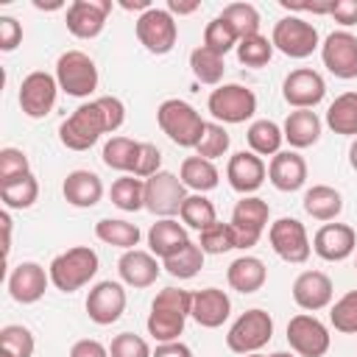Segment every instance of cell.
<instances>
[{
    "mask_svg": "<svg viewBox=\"0 0 357 357\" xmlns=\"http://www.w3.org/2000/svg\"><path fill=\"white\" fill-rule=\"evenodd\" d=\"M231 312V301L220 287H204L192 293V321L204 329H218Z\"/></svg>",
    "mask_w": 357,
    "mask_h": 357,
    "instance_id": "d4e9b609",
    "label": "cell"
},
{
    "mask_svg": "<svg viewBox=\"0 0 357 357\" xmlns=\"http://www.w3.org/2000/svg\"><path fill=\"white\" fill-rule=\"evenodd\" d=\"M349 165H351V170H357V137H354V142L349 148Z\"/></svg>",
    "mask_w": 357,
    "mask_h": 357,
    "instance_id": "91938a15",
    "label": "cell"
},
{
    "mask_svg": "<svg viewBox=\"0 0 357 357\" xmlns=\"http://www.w3.org/2000/svg\"><path fill=\"white\" fill-rule=\"evenodd\" d=\"M117 273H120L123 284L142 290V287H151L159 279L162 265L151 251L131 248V251H123V257L117 259Z\"/></svg>",
    "mask_w": 357,
    "mask_h": 357,
    "instance_id": "603a6c76",
    "label": "cell"
},
{
    "mask_svg": "<svg viewBox=\"0 0 357 357\" xmlns=\"http://www.w3.org/2000/svg\"><path fill=\"white\" fill-rule=\"evenodd\" d=\"M0 198L8 209H28L39 198V181L33 178V173L14 178V181H6V184H0Z\"/></svg>",
    "mask_w": 357,
    "mask_h": 357,
    "instance_id": "f35d334b",
    "label": "cell"
},
{
    "mask_svg": "<svg viewBox=\"0 0 357 357\" xmlns=\"http://www.w3.org/2000/svg\"><path fill=\"white\" fill-rule=\"evenodd\" d=\"M271 42H273V50L284 53L287 59H307L312 56L321 42H318V31L312 22L301 20V17H282L276 25H273V33H271Z\"/></svg>",
    "mask_w": 357,
    "mask_h": 357,
    "instance_id": "9c48e42d",
    "label": "cell"
},
{
    "mask_svg": "<svg viewBox=\"0 0 357 357\" xmlns=\"http://www.w3.org/2000/svg\"><path fill=\"white\" fill-rule=\"evenodd\" d=\"M329 17H335V22L340 25H357V0H332Z\"/></svg>",
    "mask_w": 357,
    "mask_h": 357,
    "instance_id": "f5cc1de1",
    "label": "cell"
},
{
    "mask_svg": "<svg viewBox=\"0 0 357 357\" xmlns=\"http://www.w3.org/2000/svg\"><path fill=\"white\" fill-rule=\"evenodd\" d=\"M329 324L343 332V335H357V290L343 293L332 310H329Z\"/></svg>",
    "mask_w": 357,
    "mask_h": 357,
    "instance_id": "f6af8a7d",
    "label": "cell"
},
{
    "mask_svg": "<svg viewBox=\"0 0 357 357\" xmlns=\"http://www.w3.org/2000/svg\"><path fill=\"white\" fill-rule=\"evenodd\" d=\"M0 349H3L0 357H33L36 340H33L28 326L8 324V326L0 329Z\"/></svg>",
    "mask_w": 357,
    "mask_h": 357,
    "instance_id": "60d3db41",
    "label": "cell"
},
{
    "mask_svg": "<svg viewBox=\"0 0 357 357\" xmlns=\"http://www.w3.org/2000/svg\"><path fill=\"white\" fill-rule=\"evenodd\" d=\"M156 123H159L162 134H167V139L181 145V148H195L201 142V134L206 126L201 120L198 109L190 106L187 100H178V98H167L159 103Z\"/></svg>",
    "mask_w": 357,
    "mask_h": 357,
    "instance_id": "277c9868",
    "label": "cell"
},
{
    "mask_svg": "<svg viewBox=\"0 0 357 357\" xmlns=\"http://www.w3.org/2000/svg\"><path fill=\"white\" fill-rule=\"evenodd\" d=\"M59 89L73 98H89L98 89V67L84 50H67L56 61Z\"/></svg>",
    "mask_w": 357,
    "mask_h": 357,
    "instance_id": "8992f818",
    "label": "cell"
},
{
    "mask_svg": "<svg viewBox=\"0 0 357 357\" xmlns=\"http://www.w3.org/2000/svg\"><path fill=\"white\" fill-rule=\"evenodd\" d=\"M190 312H192V293L190 290H181V287L159 290L156 298L151 301V312H148V321H145L148 335L156 343L178 340Z\"/></svg>",
    "mask_w": 357,
    "mask_h": 357,
    "instance_id": "7a4b0ae2",
    "label": "cell"
},
{
    "mask_svg": "<svg viewBox=\"0 0 357 357\" xmlns=\"http://www.w3.org/2000/svg\"><path fill=\"white\" fill-rule=\"evenodd\" d=\"M265 279H268L265 262H262L259 257H251V254L237 257V259L229 265V271H226V282H229V287L237 290V293H257V290H262Z\"/></svg>",
    "mask_w": 357,
    "mask_h": 357,
    "instance_id": "f1b7e54d",
    "label": "cell"
},
{
    "mask_svg": "<svg viewBox=\"0 0 357 357\" xmlns=\"http://www.w3.org/2000/svg\"><path fill=\"white\" fill-rule=\"evenodd\" d=\"M126 312V290L120 282H98L89 296H86V315L92 324L98 326H109L114 321H120V315Z\"/></svg>",
    "mask_w": 357,
    "mask_h": 357,
    "instance_id": "2e32d148",
    "label": "cell"
},
{
    "mask_svg": "<svg viewBox=\"0 0 357 357\" xmlns=\"http://www.w3.org/2000/svg\"><path fill=\"white\" fill-rule=\"evenodd\" d=\"M268 181L282 192H296L307 181V162L298 151H279L271 156L268 165Z\"/></svg>",
    "mask_w": 357,
    "mask_h": 357,
    "instance_id": "cb8c5ba5",
    "label": "cell"
},
{
    "mask_svg": "<svg viewBox=\"0 0 357 357\" xmlns=\"http://www.w3.org/2000/svg\"><path fill=\"white\" fill-rule=\"evenodd\" d=\"M268 357H298V354H293V351H273V354H268Z\"/></svg>",
    "mask_w": 357,
    "mask_h": 357,
    "instance_id": "94428289",
    "label": "cell"
},
{
    "mask_svg": "<svg viewBox=\"0 0 357 357\" xmlns=\"http://www.w3.org/2000/svg\"><path fill=\"white\" fill-rule=\"evenodd\" d=\"M112 11V0H75L67 6V31L75 36V39H95L103 25H106V17Z\"/></svg>",
    "mask_w": 357,
    "mask_h": 357,
    "instance_id": "e0dca14e",
    "label": "cell"
},
{
    "mask_svg": "<svg viewBox=\"0 0 357 357\" xmlns=\"http://www.w3.org/2000/svg\"><path fill=\"white\" fill-rule=\"evenodd\" d=\"M268 240H271V248L276 251L279 259L290 262V265H301L310 259V251H312V243L307 237V229L301 220L296 218H279L271 223L268 229Z\"/></svg>",
    "mask_w": 357,
    "mask_h": 357,
    "instance_id": "7c38bea8",
    "label": "cell"
},
{
    "mask_svg": "<svg viewBox=\"0 0 357 357\" xmlns=\"http://www.w3.org/2000/svg\"><path fill=\"white\" fill-rule=\"evenodd\" d=\"M56 95H59L56 75H50L45 70H33L20 84V109L31 120L47 117L53 112V106H56Z\"/></svg>",
    "mask_w": 357,
    "mask_h": 357,
    "instance_id": "5bb4252c",
    "label": "cell"
},
{
    "mask_svg": "<svg viewBox=\"0 0 357 357\" xmlns=\"http://www.w3.org/2000/svg\"><path fill=\"white\" fill-rule=\"evenodd\" d=\"M284 139L290 142V148L301 151V148H312L321 139V117L312 109H296L287 114L284 126H282Z\"/></svg>",
    "mask_w": 357,
    "mask_h": 357,
    "instance_id": "83f0119b",
    "label": "cell"
},
{
    "mask_svg": "<svg viewBox=\"0 0 357 357\" xmlns=\"http://www.w3.org/2000/svg\"><path fill=\"white\" fill-rule=\"evenodd\" d=\"M61 192H64V201L70 206L89 209L103 198V181L92 170H73V173H67L64 184H61Z\"/></svg>",
    "mask_w": 357,
    "mask_h": 357,
    "instance_id": "484cf974",
    "label": "cell"
},
{
    "mask_svg": "<svg viewBox=\"0 0 357 357\" xmlns=\"http://www.w3.org/2000/svg\"><path fill=\"white\" fill-rule=\"evenodd\" d=\"M28 173H31V162H28L25 151H20V148H3L0 151V184L22 178Z\"/></svg>",
    "mask_w": 357,
    "mask_h": 357,
    "instance_id": "c3c4849f",
    "label": "cell"
},
{
    "mask_svg": "<svg viewBox=\"0 0 357 357\" xmlns=\"http://www.w3.org/2000/svg\"><path fill=\"white\" fill-rule=\"evenodd\" d=\"M324 95H326V81L321 78V73L310 67L293 70L282 84V98L293 109H315L324 100Z\"/></svg>",
    "mask_w": 357,
    "mask_h": 357,
    "instance_id": "ac0fdd59",
    "label": "cell"
},
{
    "mask_svg": "<svg viewBox=\"0 0 357 357\" xmlns=\"http://www.w3.org/2000/svg\"><path fill=\"white\" fill-rule=\"evenodd\" d=\"M190 70L192 75L201 81V84H209V86H220L223 81V73H226V64H223V56H218L215 50L209 47H195L190 53Z\"/></svg>",
    "mask_w": 357,
    "mask_h": 357,
    "instance_id": "e575fe53",
    "label": "cell"
},
{
    "mask_svg": "<svg viewBox=\"0 0 357 357\" xmlns=\"http://www.w3.org/2000/svg\"><path fill=\"white\" fill-rule=\"evenodd\" d=\"M134 31H137L139 45L156 56L170 53L176 47V39H178V25H176L173 14L167 8H156V6L137 17Z\"/></svg>",
    "mask_w": 357,
    "mask_h": 357,
    "instance_id": "ba28073f",
    "label": "cell"
},
{
    "mask_svg": "<svg viewBox=\"0 0 357 357\" xmlns=\"http://www.w3.org/2000/svg\"><path fill=\"white\" fill-rule=\"evenodd\" d=\"M287 343H290L293 354H298V357H324L329 351L332 335H329L326 324H321L315 315L298 312L287 324Z\"/></svg>",
    "mask_w": 357,
    "mask_h": 357,
    "instance_id": "4fadbf2b",
    "label": "cell"
},
{
    "mask_svg": "<svg viewBox=\"0 0 357 357\" xmlns=\"http://www.w3.org/2000/svg\"><path fill=\"white\" fill-rule=\"evenodd\" d=\"M0 223H3V251H6V257H8V251H11V215L8 212H3L0 215Z\"/></svg>",
    "mask_w": 357,
    "mask_h": 357,
    "instance_id": "6f0895ef",
    "label": "cell"
},
{
    "mask_svg": "<svg viewBox=\"0 0 357 357\" xmlns=\"http://www.w3.org/2000/svg\"><path fill=\"white\" fill-rule=\"evenodd\" d=\"M206 109L218 123H245L257 112V95L243 84H220L209 92Z\"/></svg>",
    "mask_w": 357,
    "mask_h": 357,
    "instance_id": "52a82bcc",
    "label": "cell"
},
{
    "mask_svg": "<svg viewBox=\"0 0 357 357\" xmlns=\"http://www.w3.org/2000/svg\"><path fill=\"white\" fill-rule=\"evenodd\" d=\"M112 204L123 212H137V209H145V181L137 178V176H120L112 190Z\"/></svg>",
    "mask_w": 357,
    "mask_h": 357,
    "instance_id": "d590c367",
    "label": "cell"
},
{
    "mask_svg": "<svg viewBox=\"0 0 357 357\" xmlns=\"http://www.w3.org/2000/svg\"><path fill=\"white\" fill-rule=\"evenodd\" d=\"M198 8H201V3H198V0H190V3H181V0H167V11H170V14H178V17L192 14V11H198Z\"/></svg>",
    "mask_w": 357,
    "mask_h": 357,
    "instance_id": "9f6ffc18",
    "label": "cell"
},
{
    "mask_svg": "<svg viewBox=\"0 0 357 357\" xmlns=\"http://www.w3.org/2000/svg\"><path fill=\"white\" fill-rule=\"evenodd\" d=\"M190 243L184 223L173 220V218H159L151 229H148V248L156 259H167L176 251H181Z\"/></svg>",
    "mask_w": 357,
    "mask_h": 357,
    "instance_id": "4316f807",
    "label": "cell"
},
{
    "mask_svg": "<svg viewBox=\"0 0 357 357\" xmlns=\"http://www.w3.org/2000/svg\"><path fill=\"white\" fill-rule=\"evenodd\" d=\"M198 245H201V251H204V254H226V251L237 248V245H234L231 223H220V220H218V223H212L209 229H204V231H201Z\"/></svg>",
    "mask_w": 357,
    "mask_h": 357,
    "instance_id": "7dc6e473",
    "label": "cell"
},
{
    "mask_svg": "<svg viewBox=\"0 0 357 357\" xmlns=\"http://www.w3.org/2000/svg\"><path fill=\"white\" fill-rule=\"evenodd\" d=\"M273 337V318L254 307V310H245L226 332V346L234 351V354H257L262 346H268V340Z\"/></svg>",
    "mask_w": 357,
    "mask_h": 357,
    "instance_id": "5b68a950",
    "label": "cell"
},
{
    "mask_svg": "<svg viewBox=\"0 0 357 357\" xmlns=\"http://www.w3.org/2000/svg\"><path fill=\"white\" fill-rule=\"evenodd\" d=\"M137 151H139V142H134L131 137H112L103 145V165L131 176L134 162H137Z\"/></svg>",
    "mask_w": 357,
    "mask_h": 357,
    "instance_id": "74e56055",
    "label": "cell"
},
{
    "mask_svg": "<svg viewBox=\"0 0 357 357\" xmlns=\"http://www.w3.org/2000/svg\"><path fill=\"white\" fill-rule=\"evenodd\" d=\"M268 176V167L262 162V156L251 153V151H237L229 156V165H226V178L231 184L234 192L240 195H251L262 187Z\"/></svg>",
    "mask_w": 357,
    "mask_h": 357,
    "instance_id": "ffe728a7",
    "label": "cell"
},
{
    "mask_svg": "<svg viewBox=\"0 0 357 357\" xmlns=\"http://www.w3.org/2000/svg\"><path fill=\"white\" fill-rule=\"evenodd\" d=\"M126 123V106L114 95L95 98L89 103H81L61 126L59 139L70 151H89L100 134H114Z\"/></svg>",
    "mask_w": 357,
    "mask_h": 357,
    "instance_id": "6da1fadb",
    "label": "cell"
},
{
    "mask_svg": "<svg viewBox=\"0 0 357 357\" xmlns=\"http://www.w3.org/2000/svg\"><path fill=\"white\" fill-rule=\"evenodd\" d=\"M220 17L234 28V33L240 39H248V36L259 33V11L251 3H229L220 11Z\"/></svg>",
    "mask_w": 357,
    "mask_h": 357,
    "instance_id": "b9f144b4",
    "label": "cell"
},
{
    "mask_svg": "<svg viewBox=\"0 0 357 357\" xmlns=\"http://www.w3.org/2000/svg\"><path fill=\"white\" fill-rule=\"evenodd\" d=\"M229 131L220 126V123H206L204 126V134H201V142L195 145V156H204V159H220L226 151H229Z\"/></svg>",
    "mask_w": 357,
    "mask_h": 357,
    "instance_id": "bcb514c9",
    "label": "cell"
},
{
    "mask_svg": "<svg viewBox=\"0 0 357 357\" xmlns=\"http://www.w3.org/2000/svg\"><path fill=\"white\" fill-rule=\"evenodd\" d=\"M50 273L39 262H20L8 273V293L17 304H36L47 290Z\"/></svg>",
    "mask_w": 357,
    "mask_h": 357,
    "instance_id": "44dd1931",
    "label": "cell"
},
{
    "mask_svg": "<svg viewBox=\"0 0 357 357\" xmlns=\"http://www.w3.org/2000/svg\"><path fill=\"white\" fill-rule=\"evenodd\" d=\"M22 42V25L14 17H0V50L11 53Z\"/></svg>",
    "mask_w": 357,
    "mask_h": 357,
    "instance_id": "816d5d0a",
    "label": "cell"
},
{
    "mask_svg": "<svg viewBox=\"0 0 357 357\" xmlns=\"http://www.w3.org/2000/svg\"><path fill=\"white\" fill-rule=\"evenodd\" d=\"M159 167H162V151L153 142H139V151H137V162H134L131 176L151 178V176L159 173Z\"/></svg>",
    "mask_w": 357,
    "mask_h": 357,
    "instance_id": "f907efd6",
    "label": "cell"
},
{
    "mask_svg": "<svg viewBox=\"0 0 357 357\" xmlns=\"http://www.w3.org/2000/svg\"><path fill=\"white\" fill-rule=\"evenodd\" d=\"M321 61L335 78H357V36L349 31H332L321 45Z\"/></svg>",
    "mask_w": 357,
    "mask_h": 357,
    "instance_id": "9a60e30c",
    "label": "cell"
},
{
    "mask_svg": "<svg viewBox=\"0 0 357 357\" xmlns=\"http://www.w3.org/2000/svg\"><path fill=\"white\" fill-rule=\"evenodd\" d=\"M332 296H335V287L324 271H304L293 282V301L307 312H318L329 307Z\"/></svg>",
    "mask_w": 357,
    "mask_h": 357,
    "instance_id": "7402d4cb",
    "label": "cell"
},
{
    "mask_svg": "<svg viewBox=\"0 0 357 357\" xmlns=\"http://www.w3.org/2000/svg\"><path fill=\"white\" fill-rule=\"evenodd\" d=\"M178 218H181V223H184V226L195 229L198 234H201L204 229H209L212 223H218V215H215V204H212L206 195H201V192H192V195H187V201L181 204V212H178Z\"/></svg>",
    "mask_w": 357,
    "mask_h": 357,
    "instance_id": "8d00e7d4",
    "label": "cell"
},
{
    "mask_svg": "<svg viewBox=\"0 0 357 357\" xmlns=\"http://www.w3.org/2000/svg\"><path fill=\"white\" fill-rule=\"evenodd\" d=\"M326 126L335 134L357 137V92L337 95L326 109Z\"/></svg>",
    "mask_w": 357,
    "mask_h": 357,
    "instance_id": "d6a6232c",
    "label": "cell"
},
{
    "mask_svg": "<svg viewBox=\"0 0 357 357\" xmlns=\"http://www.w3.org/2000/svg\"><path fill=\"white\" fill-rule=\"evenodd\" d=\"M178 178H181V184H184L187 190H195V192L204 195V192H209V190L218 187L220 173H218L215 162H209V159H204V156H187V159L181 162Z\"/></svg>",
    "mask_w": 357,
    "mask_h": 357,
    "instance_id": "4dcf8cb0",
    "label": "cell"
},
{
    "mask_svg": "<svg viewBox=\"0 0 357 357\" xmlns=\"http://www.w3.org/2000/svg\"><path fill=\"white\" fill-rule=\"evenodd\" d=\"M153 357H192V349L181 340H170V343H156Z\"/></svg>",
    "mask_w": 357,
    "mask_h": 357,
    "instance_id": "11a10c76",
    "label": "cell"
},
{
    "mask_svg": "<svg viewBox=\"0 0 357 357\" xmlns=\"http://www.w3.org/2000/svg\"><path fill=\"white\" fill-rule=\"evenodd\" d=\"M243 357H265V354H259V351H257V354H243Z\"/></svg>",
    "mask_w": 357,
    "mask_h": 357,
    "instance_id": "6125c7cd",
    "label": "cell"
},
{
    "mask_svg": "<svg viewBox=\"0 0 357 357\" xmlns=\"http://www.w3.org/2000/svg\"><path fill=\"white\" fill-rule=\"evenodd\" d=\"M98 265H100V259L89 245H73V248L61 251L59 257H53V262L47 268L50 284L61 293H75L95 279Z\"/></svg>",
    "mask_w": 357,
    "mask_h": 357,
    "instance_id": "3957f363",
    "label": "cell"
},
{
    "mask_svg": "<svg viewBox=\"0 0 357 357\" xmlns=\"http://www.w3.org/2000/svg\"><path fill=\"white\" fill-rule=\"evenodd\" d=\"M95 237L106 245H114V248H123V251H131L137 248L139 243V229L137 223H128L123 218H103L95 223Z\"/></svg>",
    "mask_w": 357,
    "mask_h": 357,
    "instance_id": "1f68e13d",
    "label": "cell"
},
{
    "mask_svg": "<svg viewBox=\"0 0 357 357\" xmlns=\"http://www.w3.org/2000/svg\"><path fill=\"white\" fill-rule=\"evenodd\" d=\"M271 56H273V42L268 36H262V33L237 42V59L245 67H254V70L257 67H265L271 61Z\"/></svg>",
    "mask_w": 357,
    "mask_h": 357,
    "instance_id": "ee69618b",
    "label": "cell"
},
{
    "mask_svg": "<svg viewBox=\"0 0 357 357\" xmlns=\"http://www.w3.org/2000/svg\"><path fill=\"white\" fill-rule=\"evenodd\" d=\"M237 42H240V36L234 33V28L220 14L206 22V28H204V47L215 50L218 56H226L231 47H237Z\"/></svg>",
    "mask_w": 357,
    "mask_h": 357,
    "instance_id": "7bdbcfd3",
    "label": "cell"
},
{
    "mask_svg": "<svg viewBox=\"0 0 357 357\" xmlns=\"http://www.w3.org/2000/svg\"><path fill=\"white\" fill-rule=\"evenodd\" d=\"M304 212L310 215V218H315V220H324V223H329V220H335L337 215H340V209H343V195L335 190V187H329V184H315V187H310L307 192H304Z\"/></svg>",
    "mask_w": 357,
    "mask_h": 357,
    "instance_id": "f546056e",
    "label": "cell"
},
{
    "mask_svg": "<svg viewBox=\"0 0 357 357\" xmlns=\"http://www.w3.org/2000/svg\"><path fill=\"white\" fill-rule=\"evenodd\" d=\"M162 268L173 276V279H192L201 268H204V251L198 243H187L181 251H176L173 257L162 259Z\"/></svg>",
    "mask_w": 357,
    "mask_h": 357,
    "instance_id": "ab89813d",
    "label": "cell"
},
{
    "mask_svg": "<svg viewBox=\"0 0 357 357\" xmlns=\"http://www.w3.org/2000/svg\"><path fill=\"white\" fill-rule=\"evenodd\" d=\"M268 218H271V209L262 198L257 195H243V201L234 204L231 209V231H234V245L237 248H254L268 226Z\"/></svg>",
    "mask_w": 357,
    "mask_h": 357,
    "instance_id": "30bf717a",
    "label": "cell"
},
{
    "mask_svg": "<svg viewBox=\"0 0 357 357\" xmlns=\"http://www.w3.org/2000/svg\"><path fill=\"white\" fill-rule=\"evenodd\" d=\"M245 139H248L251 153H257V156H276L282 142H284V134H282V128L273 120H254L248 126V131H245Z\"/></svg>",
    "mask_w": 357,
    "mask_h": 357,
    "instance_id": "836d02e7",
    "label": "cell"
},
{
    "mask_svg": "<svg viewBox=\"0 0 357 357\" xmlns=\"http://www.w3.org/2000/svg\"><path fill=\"white\" fill-rule=\"evenodd\" d=\"M109 357H153V351L145 337L134 332H120L109 346Z\"/></svg>",
    "mask_w": 357,
    "mask_h": 357,
    "instance_id": "681fc988",
    "label": "cell"
},
{
    "mask_svg": "<svg viewBox=\"0 0 357 357\" xmlns=\"http://www.w3.org/2000/svg\"><path fill=\"white\" fill-rule=\"evenodd\" d=\"M120 6H123L126 11H134V8L148 11V8H153V6H151V0H120Z\"/></svg>",
    "mask_w": 357,
    "mask_h": 357,
    "instance_id": "680465c9",
    "label": "cell"
},
{
    "mask_svg": "<svg viewBox=\"0 0 357 357\" xmlns=\"http://www.w3.org/2000/svg\"><path fill=\"white\" fill-rule=\"evenodd\" d=\"M357 248V231L349 223H324L312 237V251L326 262H343Z\"/></svg>",
    "mask_w": 357,
    "mask_h": 357,
    "instance_id": "d6986e66",
    "label": "cell"
},
{
    "mask_svg": "<svg viewBox=\"0 0 357 357\" xmlns=\"http://www.w3.org/2000/svg\"><path fill=\"white\" fill-rule=\"evenodd\" d=\"M70 357H109V349H106L100 340L84 337V340H75V343H73Z\"/></svg>",
    "mask_w": 357,
    "mask_h": 357,
    "instance_id": "db71d44e",
    "label": "cell"
},
{
    "mask_svg": "<svg viewBox=\"0 0 357 357\" xmlns=\"http://www.w3.org/2000/svg\"><path fill=\"white\" fill-rule=\"evenodd\" d=\"M187 201V187L181 178L170 170H159L156 176L145 178V209L159 218H173L181 212V204Z\"/></svg>",
    "mask_w": 357,
    "mask_h": 357,
    "instance_id": "8fae6325",
    "label": "cell"
}]
</instances>
